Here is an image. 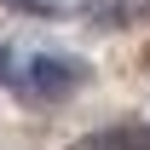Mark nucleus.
Segmentation results:
<instances>
[{
  "label": "nucleus",
  "mask_w": 150,
  "mask_h": 150,
  "mask_svg": "<svg viewBox=\"0 0 150 150\" xmlns=\"http://www.w3.org/2000/svg\"><path fill=\"white\" fill-rule=\"evenodd\" d=\"M23 75H29V87H35V93H46V98H69L75 87L87 81V64H75V58H58V52H40Z\"/></svg>",
  "instance_id": "obj_1"
},
{
  "label": "nucleus",
  "mask_w": 150,
  "mask_h": 150,
  "mask_svg": "<svg viewBox=\"0 0 150 150\" xmlns=\"http://www.w3.org/2000/svg\"><path fill=\"white\" fill-rule=\"evenodd\" d=\"M75 150H150V127H110V133L81 139Z\"/></svg>",
  "instance_id": "obj_2"
},
{
  "label": "nucleus",
  "mask_w": 150,
  "mask_h": 150,
  "mask_svg": "<svg viewBox=\"0 0 150 150\" xmlns=\"http://www.w3.org/2000/svg\"><path fill=\"white\" fill-rule=\"evenodd\" d=\"M0 81H6V87H18V81H23V69H18V58L6 52V46H0Z\"/></svg>",
  "instance_id": "obj_3"
}]
</instances>
